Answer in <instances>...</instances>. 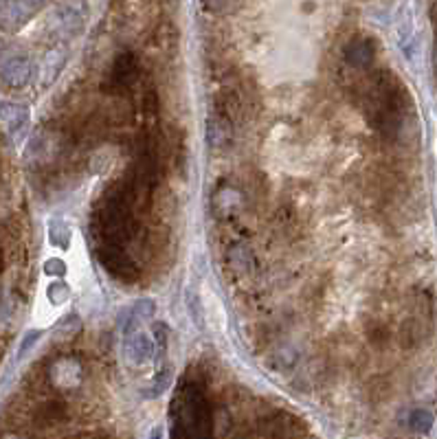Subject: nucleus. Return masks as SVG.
Instances as JSON below:
<instances>
[{
    "label": "nucleus",
    "instance_id": "1",
    "mask_svg": "<svg viewBox=\"0 0 437 439\" xmlns=\"http://www.w3.org/2000/svg\"><path fill=\"white\" fill-rule=\"evenodd\" d=\"M174 428L183 426L178 437H203L209 435L211 411L207 398L198 386H185L172 406Z\"/></svg>",
    "mask_w": 437,
    "mask_h": 439
},
{
    "label": "nucleus",
    "instance_id": "2",
    "mask_svg": "<svg viewBox=\"0 0 437 439\" xmlns=\"http://www.w3.org/2000/svg\"><path fill=\"white\" fill-rule=\"evenodd\" d=\"M156 354V343L154 338L143 332L134 325V321H130V327L126 332L124 338V358L130 367H141V364L150 362Z\"/></svg>",
    "mask_w": 437,
    "mask_h": 439
},
{
    "label": "nucleus",
    "instance_id": "3",
    "mask_svg": "<svg viewBox=\"0 0 437 439\" xmlns=\"http://www.w3.org/2000/svg\"><path fill=\"white\" fill-rule=\"evenodd\" d=\"M33 77V62L24 55H14L0 66V80L9 88H24Z\"/></svg>",
    "mask_w": 437,
    "mask_h": 439
},
{
    "label": "nucleus",
    "instance_id": "4",
    "mask_svg": "<svg viewBox=\"0 0 437 439\" xmlns=\"http://www.w3.org/2000/svg\"><path fill=\"white\" fill-rule=\"evenodd\" d=\"M33 9L22 3V0H0V29L3 31H18L29 22Z\"/></svg>",
    "mask_w": 437,
    "mask_h": 439
},
{
    "label": "nucleus",
    "instance_id": "5",
    "mask_svg": "<svg viewBox=\"0 0 437 439\" xmlns=\"http://www.w3.org/2000/svg\"><path fill=\"white\" fill-rule=\"evenodd\" d=\"M31 112L24 104L0 102V124H3L14 136H20L29 126Z\"/></svg>",
    "mask_w": 437,
    "mask_h": 439
},
{
    "label": "nucleus",
    "instance_id": "6",
    "mask_svg": "<svg viewBox=\"0 0 437 439\" xmlns=\"http://www.w3.org/2000/svg\"><path fill=\"white\" fill-rule=\"evenodd\" d=\"M58 389H75L82 382V364L75 358H60L48 374Z\"/></svg>",
    "mask_w": 437,
    "mask_h": 439
},
{
    "label": "nucleus",
    "instance_id": "7",
    "mask_svg": "<svg viewBox=\"0 0 437 439\" xmlns=\"http://www.w3.org/2000/svg\"><path fill=\"white\" fill-rule=\"evenodd\" d=\"M136 77V62L130 53H121L114 62V82L119 84H132Z\"/></svg>",
    "mask_w": 437,
    "mask_h": 439
},
{
    "label": "nucleus",
    "instance_id": "8",
    "mask_svg": "<svg viewBox=\"0 0 437 439\" xmlns=\"http://www.w3.org/2000/svg\"><path fill=\"white\" fill-rule=\"evenodd\" d=\"M347 60L354 66H367L374 60V46L369 40H356L347 46Z\"/></svg>",
    "mask_w": 437,
    "mask_h": 439
},
{
    "label": "nucleus",
    "instance_id": "9",
    "mask_svg": "<svg viewBox=\"0 0 437 439\" xmlns=\"http://www.w3.org/2000/svg\"><path fill=\"white\" fill-rule=\"evenodd\" d=\"M48 239H51V244L58 249H68V244H70L68 224L62 222V220H53V222L48 224Z\"/></svg>",
    "mask_w": 437,
    "mask_h": 439
},
{
    "label": "nucleus",
    "instance_id": "10",
    "mask_svg": "<svg viewBox=\"0 0 437 439\" xmlns=\"http://www.w3.org/2000/svg\"><path fill=\"white\" fill-rule=\"evenodd\" d=\"M169 384H172V367H165V369H161V372L154 376V380H152V384H150V391H148V398H158V396H163L167 389H169Z\"/></svg>",
    "mask_w": 437,
    "mask_h": 439
},
{
    "label": "nucleus",
    "instance_id": "11",
    "mask_svg": "<svg viewBox=\"0 0 437 439\" xmlns=\"http://www.w3.org/2000/svg\"><path fill=\"white\" fill-rule=\"evenodd\" d=\"M409 424H411V428L418 430V433H426L433 426V413L426 411V408H416L414 413H411Z\"/></svg>",
    "mask_w": 437,
    "mask_h": 439
},
{
    "label": "nucleus",
    "instance_id": "12",
    "mask_svg": "<svg viewBox=\"0 0 437 439\" xmlns=\"http://www.w3.org/2000/svg\"><path fill=\"white\" fill-rule=\"evenodd\" d=\"M46 297L53 305H62L70 299V288L64 281H53L51 286L46 288Z\"/></svg>",
    "mask_w": 437,
    "mask_h": 439
},
{
    "label": "nucleus",
    "instance_id": "13",
    "mask_svg": "<svg viewBox=\"0 0 437 439\" xmlns=\"http://www.w3.org/2000/svg\"><path fill=\"white\" fill-rule=\"evenodd\" d=\"M207 136H209V143L211 148H222V143L227 141V134H225V128L217 119H211L209 126H207Z\"/></svg>",
    "mask_w": 437,
    "mask_h": 439
},
{
    "label": "nucleus",
    "instance_id": "14",
    "mask_svg": "<svg viewBox=\"0 0 437 439\" xmlns=\"http://www.w3.org/2000/svg\"><path fill=\"white\" fill-rule=\"evenodd\" d=\"M156 312V303L152 299H141L134 308H132V319L143 321V319H152Z\"/></svg>",
    "mask_w": 437,
    "mask_h": 439
},
{
    "label": "nucleus",
    "instance_id": "15",
    "mask_svg": "<svg viewBox=\"0 0 437 439\" xmlns=\"http://www.w3.org/2000/svg\"><path fill=\"white\" fill-rule=\"evenodd\" d=\"M167 336H169V327L165 323H154L152 325V338L156 343V354L163 356L167 349Z\"/></svg>",
    "mask_w": 437,
    "mask_h": 439
},
{
    "label": "nucleus",
    "instance_id": "16",
    "mask_svg": "<svg viewBox=\"0 0 437 439\" xmlns=\"http://www.w3.org/2000/svg\"><path fill=\"white\" fill-rule=\"evenodd\" d=\"M80 330H82V321L77 319L75 314L66 316V319H64V321H60V325H58V334H66V338L77 336V334H80Z\"/></svg>",
    "mask_w": 437,
    "mask_h": 439
},
{
    "label": "nucleus",
    "instance_id": "17",
    "mask_svg": "<svg viewBox=\"0 0 437 439\" xmlns=\"http://www.w3.org/2000/svg\"><path fill=\"white\" fill-rule=\"evenodd\" d=\"M44 273L46 275H64L66 273V264L62 259H48L44 264Z\"/></svg>",
    "mask_w": 437,
    "mask_h": 439
},
{
    "label": "nucleus",
    "instance_id": "18",
    "mask_svg": "<svg viewBox=\"0 0 437 439\" xmlns=\"http://www.w3.org/2000/svg\"><path fill=\"white\" fill-rule=\"evenodd\" d=\"M40 338V332H29L27 336H24V340H22V345H20V354L24 356L27 354V349H31V345L36 343V340Z\"/></svg>",
    "mask_w": 437,
    "mask_h": 439
},
{
    "label": "nucleus",
    "instance_id": "19",
    "mask_svg": "<svg viewBox=\"0 0 437 439\" xmlns=\"http://www.w3.org/2000/svg\"><path fill=\"white\" fill-rule=\"evenodd\" d=\"M22 3H27L33 11H38V9L46 3V0H22Z\"/></svg>",
    "mask_w": 437,
    "mask_h": 439
},
{
    "label": "nucleus",
    "instance_id": "20",
    "mask_svg": "<svg viewBox=\"0 0 437 439\" xmlns=\"http://www.w3.org/2000/svg\"><path fill=\"white\" fill-rule=\"evenodd\" d=\"M3 55H5V42L0 40V60H3Z\"/></svg>",
    "mask_w": 437,
    "mask_h": 439
},
{
    "label": "nucleus",
    "instance_id": "21",
    "mask_svg": "<svg viewBox=\"0 0 437 439\" xmlns=\"http://www.w3.org/2000/svg\"><path fill=\"white\" fill-rule=\"evenodd\" d=\"M3 268H5V259H3V251H0V273H3Z\"/></svg>",
    "mask_w": 437,
    "mask_h": 439
}]
</instances>
